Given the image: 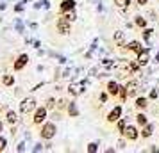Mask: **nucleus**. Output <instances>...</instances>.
Segmentation results:
<instances>
[{
  "instance_id": "obj_31",
  "label": "nucleus",
  "mask_w": 159,
  "mask_h": 153,
  "mask_svg": "<svg viewBox=\"0 0 159 153\" xmlns=\"http://www.w3.org/2000/svg\"><path fill=\"white\" fill-rule=\"evenodd\" d=\"M118 148H120V150H123V148H125V141H123V139L118 142Z\"/></svg>"
},
{
  "instance_id": "obj_34",
  "label": "nucleus",
  "mask_w": 159,
  "mask_h": 153,
  "mask_svg": "<svg viewBox=\"0 0 159 153\" xmlns=\"http://www.w3.org/2000/svg\"><path fill=\"white\" fill-rule=\"evenodd\" d=\"M2 126H4V125H2V121H0V132H2Z\"/></svg>"
},
{
  "instance_id": "obj_10",
  "label": "nucleus",
  "mask_w": 159,
  "mask_h": 153,
  "mask_svg": "<svg viewBox=\"0 0 159 153\" xmlns=\"http://www.w3.org/2000/svg\"><path fill=\"white\" fill-rule=\"evenodd\" d=\"M113 41H115L118 46H125V32H122V30H116L115 36H113Z\"/></svg>"
},
{
  "instance_id": "obj_8",
  "label": "nucleus",
  "mask_w": 159,
  "mask_h": 153,
  "mask_svg": "<svg viewBox=\"0 0 159 153\" xmlns=\"http://www.w3.org/2000/svg\"><path fill=\"white\" fill-rule=\"evenodd\" d=\"M120 116H122V107H115V109L107 114V121L109 123H115V121L120 119Z\"/></svg>"
},
{
  "instance_id": "obj_16",
  "label": "nucleus",
  "mask_w": 159,
  "mask_h": 153,
  "mask_svg": "<svg viewBox=\"0 0 159 153\" xmlns=\"http://www.w3.org/2000/svg\"><path fill=\"white\" fill-rule=\"evenodd\" d=\"M127 50H132V52H136V53H139L143 48H141V43L139 41H132V43L127 45Z\"/></svg>"
},
{
  "instance_id": "obj_22",
  "label": "nucleus",
  "mask_w": 159,
  "mask_h": 153,
  "mask_svg": "<svg viewBox=\"0 0 159 153\" xmlns=\"http://www.w3.org/2000/svg\"><path fill=\"white\" fill-rule=\"evenodd\" d=\"M88 151L89 153H97L98 151V144H97V142H89V144H88Z\"/></svg>"
},
{
  "instance_id": "obj_13",
  "label": "nucleus",
  "mask_w": 159,
  "mask_h": 153,
  "mask_svg": "<svg viewBox=\"0 0 159 153\" xmlns=\"http://www.w3.org/2000/svg\"><path fill=\"white\" fill-rule=\"evenodd\" d=\"M82 89H84L82 84H70L68 91H70V95H72V96H79L80 93H82Z\"/></svg>"
},
{
  "instance_id": "obj_12",
  "label": "nucleus",
  "mask_w": 159,
  "mask_h": 153,
  "mask_svg": "<svg viewBox=\"0 0 159 153\" xmlns=\"http://www.w3.org/2000/svg\"><path fill=\"white\" fill-rule=\"evenodd\" d=\"M75 7V0H63L61 2V13H68Z\"/></svg>"
},
{
  "instance_id": "obj_28",
  "label": "nucleus",
  "mask_w": 159,
  "mask_h": 153,
  "mask_svg": "<svg viewBox=\"0 0 159 153\" xmlns=\"http://www.w3.org/2000/svg\"><path fill=\"white\" fill-rule=\"evenodd\" d=\"M65 105H66L65 100H57V109H59V110H61V109H65Z\"/></svg>"
},
{
  "instance_id": "obj_17",
  "label": "nucleus",
  "mask_w": 159,
  "mask_h": 153,
  "mask_svg": "<svg viewBox=\"0 0 159 153\" xmlns=\"http://www.w3.org/2000/svg\"><path fill=\"white\" fill-rule=\"evenodd\" d=\"M152 132H154V125L147 123L145 125V128H143V132H141V137H150Z\"/></svg>"
},
{
  "instance_id": "obj_14",
  "label": "nucleus",
  "mask_w": 159,
  "mask_h": 153,
  "mask_svg": "<svg viewBox=\"0 0 159 153\" xmlns=\"http://www.w3.org/2000/svg\"><path fill=\"white\" fill-rule=\"evenodd\" d=\"M136 109H139V110H143V109H147L148 107V100L147 98H136Z\"/></svg>"
},
{
  "instance_id": "obj_30",
  "label": "nucleus",
  "mask_w": 159,
  "mask_h": 153,
  "mask_svg": "<svg viewBox=\"0 0 159 153\" xmlns=\"http://www.w3.org/2000/svg\"><path fill=\"white\" fill-rule=\"evenodd\" d=\"M100 102H102V103L107 102V95H106V93H104V95H100Z\"/></svg>"
},
{
  "instance_id": "obj_20",
  "label": "nucleus",
  "mask_w": 159,
  "mask_h": 153,
  "mask_svg": "<svg viewBox=\"0 0 159 153\" xmlns=\"http://www.w3.org/2000/svg\"><path fill=\"white\" fill-rule=\"evenodd\" d=\"M136 123L139 125V126H145V125L148 123V121H147V116H145V114H141V112H139V114H138V116H136Z\"/></svg>"
},
{
  "instance_id": "obj_33",
  "label": "nucleus",
  "mask_w": 159,
  "mask_h": 153,
  "mask_svg": "<svg viewBox=\"0 0 159 153\" xmlns=\"http://www.w3.org/2000/svg\"><path fill=\"white\" fill-rule=\"evenodd\" d=\"M157 18V13H150V20H156Z\"/></svg>"
},
{
  "instance_id": "obj_9",
  "label": "nucleus",
  "mask_w": 159,
  "mask_h": 153,
  "mask_svg": "<svg viewBox=\"0 0 159 153\" xmlns=\"http://www.w3.org/2000/svg\"><path fill=\"white\" fill-rule=\"evenodd\" d=\"M148 61H150V52L143 48V50L138 53V62L141 66H145V64H148Z\"/></svg>"
},
{
  "instance_id": "obj_18",
  "label": "nucleus",
  "mask_w": 159,
  "mask_h": 153,
  "mask_svg": "<svg viewBox=\"0 0 159 153\" xmlns=\"http://www.w3.org/2000/svg\"><path fill=\"white\" fill-rule=\"evenodd\" d=\"M68 114H70L72 117H77V116H79V110H77V105H75L73 102H70V105H68Z\"/></svg>"
},
{
  "instance_id": "obj_21",
  "label": "nucleus",
  "mask_w": 159,
  "mask_h": 153,
  "mask_svg": "<svg viewBox=\"0 0 159 153\" xmlns=\"http://www.w3.org/2000/svg\"><path fill=\"white\" fill-rule=\"evenodd\" d=\"M115 4H116V6H118V7H122V9H125V7H129L130 0H115Z\"/></svg>"
},
{
  "instance_id": "obj_27",
  "label": "nucleus",
  "mask_w": 159,
  "mask_h": 153,
  "mask_svg": "<svg viewBox=\"0 0 159 153\" xmlns=\"http://www.w3.org/2000/svg\"><path fill=\"white\" fill-rule=\"evenodd\" d=\"M4 150H6V139L0 137V151H4Z\"/></svg>"
},
{
  "instance_id": "obj_4",
  "label": "nucleus",
  "mask_w": 159,
  "mask_h": 153,
  "mask_svg": "<svg viewBox=\"0 0 159 153\" xmlns=\"http://www.w3.org/2000/svg\"><path fill=\"white\" fill-rule=\"evenodd\" d=\"M47 107H38L36 110H34V117H32V123L34 125H41L47 119Z\"/></svg>"
},
{
  "instance_id": "obj_7",
  "label": "nucleus",
  "mask_w": 159,
  "mask_h": 153,
  "mask_svg": "<svg viewBox=\"0 0 159 153\" xmlns=\"http://www.w3.org/2000/svg\"><path fill=\"white\" fill-rule=\"evenodd\" d=\"M125 89H127V95L129 96H136L138 91H139V84H138L136 80H130V82H127Z\"/></svg>"
},
{
  "instance_id": "obj_29",
  "label": "nucleus",
  "mask_w": 159,
  "mask_h": 153,
  "mask_svg": "<svg viewBox=\"0 0 159 153\" xmlns=\"http://www.w3.org/2000/svg\"><path fill=\"white\" fill-rule=\"evenodd\" d=\"M150 32H152L150 29H147V30L143 32V37H145V39H148V37H150Z\"/></svg>"
},
{
  "instance_id": "obj_11",
  "label": "nucleus",
  "mask_w": 159,
  "mask_h": 153,
  "mask_svg": "<svg viewBox=\"0 0 159 153\" xmlns=\"http://www.w3.org/2000/svg\"><path fill=\"white\" fill-rule=\"evenodd\" d=\"M107 93L111 96H116V95H120V86L116 84L115 80H111V82H107Z\"/></svg>"
},
{
  "instance_id": "obj_2",
  "label": "nucleus",
  "mask_w": 159,
  "mask_h": 153,
  "mask_svg": "<svg viewBox=\"0 0 159 153\" xmlns=\"http://www.w3.org/2000/svg\"><path fill=\"white\" fill-rule=\"evenodd\" d=\"M70 20L66 18V16H63V18H59L57 20V32L59 34H70L72 32V25H70Z\"/></svg>"
},
{
  "instance_id": "obj_3",
  "label": "nucleus",
  "mask_w": 159,
  "mask_h": 153,
  "mask_svg": "<svg viewBox=\"0 0 159 153\" xmlns=\"http://www.w3.org/2000/svg\"><path fill=\"white\" fill-rule=\"evenodd\" d=\"M38 105H36V100L34 98H25L22 103H20V110H22L23 114H29L32 110H36Z\"/></svg>"
},
{
  "instance_id": "obj_35",
  "label": "nucleus",
  "mask_w": 159,
  "mask_h": 153,
  "mask_svg": "<svg viewBox=\"0 0 159 153\" xmlns=\"http://www.w3.org/2000/svg\"><path fill=\"white\" fill-rule=\"evenodd\" d=\"M2 109H4V107H2V105H0V110H2Z\"/></svg>"
},
{
  "instance_id": "obj_19",
  "label": "nucleus",
  "mask_w": 159,
  "mask_h": 153,
  "mask_svg": "<svg viewBox=\"0 0 159 153\" xmlns=\"http://www.w3.org/2000/svg\"><path fill=\"white\" fill-rule=\"evenodd\" d=\"M13 82H15V77H13V75H4V77H2V84H4L6 87L13 86Z\"/></svg>"
},
{
  "instance_id": "obj_15",
  "label": "nucleus",
  "mask_w": 159,
  "mask_h": 153,
  "mask_svg": "<svg viewBox=\"0 0 159 153\" xmlns=\"http://www.w3.org/2000/svg\"><path fill=\"white\" fill-rule=\"evenodd\" d=\"M6 119H7V123H11V125L18 123V116H16L15 110H7V114H6Z\"/></svg>"
},
{
  "instance_id": "obj_23",
  "label": "nucleus",
  "mask_w": 159,
  "mask_h": 153,
  "mask_svg": "<svg viewBox=\"0 0 159 153\" xmlns=\"http://www.w3.org/2000/svg\"><path fill=\"white\" fill-rule=\"evenodd\" d=\"M136 25L143 29V27H147V20H145V18H141V16H138V18H136Z\"/></svg>"
},
{
  "instance_id": "obj_24",
  "label": "nucleus",
  "mask_w": 159,
  "mask_h": 153,
  "mask_svg": "<svg viewBox=\"0 0 159 153\" xmlns=\"http://www.w3.org/2000/svg\"><path fill=\"white\" fill-rule=\"evenodd\" d=\"M56 103H57V102H56L54 98H50V100L47 102V109H48V110H52V109H54V107H56Z\"/></svg>"
},
{
  "instance_id": "obj_26",
  "label": "nucleus",
  "mask_w": 159,
  "mask_h": 153,
  "mask_svg": "<svg viewBox=\"0 0 159 153\" xmlns=\"http://www.w3.org/2000/svg\"><path fill=\"white\" fill-rule=\"evenodd\" d=\"M66 18H68L70 22H73V20L77 18V16H75V13H73V9H72V11H68V13H66Z\"/></svg>"
},
{
  "instance_id": "obj_5",
  "label": "nucleus",
  "mask_w": 159,
  "mask_h": 153,
  "mask_svg": "<svg viewBox=\"0 0 159 153\" xmlns=\"http://www.w3.org/2000/svg\"><path fill=\"white\" fill-rule=\"evenodd\" d=\"M123 137L129 139V141H136L139 137V132H138L136 126H132V125H127L125 126V130H123Z\"/></svg>"
},
{
  "instance_id": "obj_6",
  "label": "nucleus",
  "mask_w": 159,
  "mask_h": 153,
  "mask_svg": "<svg viewBox=\"0 0 159 153\" xmlns=\"http://www.w3.org/2000/svg\"><path fill=\"white\" fill-rule=\"evenodd\" d=\"M27 62H29V57H27V53H22V55H20V57L15 61V64H13L15 71H20V70H23Z\"/></svg>"
},
{
  "instance_id": "obj_25",
  "label": "nucleus",
  "mask_w": 159,
  "mask_h": 153,
  "mask_svg": "<svg viewBox=\"0 0 159 153\" xmlns=\"http://www.w3.org/2000/svg\"><path fill=\"white\" fill-rule=\"evenodd\" d=\"M125 126H127L125 121H123V119H118V130L122 132V134H123V130H125Z\"/></svg>"
},
{
  "instance_id": "obj_32",
  "label": "nucleus",
  "mask_w": 159,
  "mask_h": 153,
  "mask_svg": "<svg viewBox=\"0 0 159 153\" xmlns=\"http://www.w3.org/2000/svg\"><path fill=\"white\" fill-rule=\"evenodd\" d=\"M138 4H139V6H145V4H147V2H148V0H136Z\"/></svg>"
},
{
  "instance_id": "obj_1",
  "label": "nucleus",
  "mask_w": 159,
  "mask_h": 153,
  "mask_svg": "<svg viewBox=\"0 0 159 153\" xmlns=\"http://www.w3.org/2000/svg\"><path fill=\"white\" fill-rule=\"evenodd\" d=\"M56 132H57V128H56L54 123H45L43 126H41L39 135H41V139H45V141H50V139L56 135Z\"/></svg>"
}]
</instances>
